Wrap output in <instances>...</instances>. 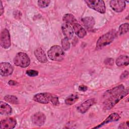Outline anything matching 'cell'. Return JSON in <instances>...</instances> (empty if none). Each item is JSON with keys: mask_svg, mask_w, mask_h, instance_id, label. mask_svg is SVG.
Here are the masks:
<instances>
[{"mask_svg": "<svg viewBox=\"0 0 129 129\" xmlns=\"http://www.w3.org/2000/svg\"><path fill=\"white\" fill-rule=\"evenodd\" d=\"M61 29L65 37L69 39H71L73 36V30L70 24L64 23L61 26Z\"/></svg>", "mask_w": 129, "mask_h": 129, "instance_id": "4fadbf2b", "label": "cell"}, {"mask_svg": "<svg viewBox=\"0 0 129 129\" xmlns=\"http://www.w3.org/2000/svg\"><path fill=\"white\" fill-rule=\"evenodd\" d=\"M129 59L127 55H120L116 60V64L118 67H125L128 64Z\"/></svg>", "mask_w": 129, "mask_h": 129, "instance_id": "ac0fdd59", "label": "cell"}, {"mask_svg": "<svg viewBox=\"0 0 129 129\" xmlns=\"http://www.w3.org/2000/svg\"><path fill=\"white\" fill-rule=\"evenodd\" d=\"M63 21L69 24L74 25L76 23H78L77 20L76 18L74 17V15L70 14H67L63 16Z\"/></svg>", "mask_w": 129, "mask_h": 129, "instance_id": "ffe728a7", "label": "cell"}, {"mask_svg": "<svg viewBox=\"0 0 129 129\" xmlns=\"http://www.w3.org/2000/svg\"><path fill=\"white\" fill-rule=\"evenodd\" d=\"M128 92V89L123 90V91L113 95L109 97L104 101L103 104V109L104 110H109L111 109L120 100L124 97Z\"/></svg>", "mask_w": 129, "mask_h": 129, "instance_id": "6da1fadb", "label": "cell"}, {"mask_svg": "<svg viewBox=\"0 0 129 129\" xmlns=\"http://www.w3.org/2000/svg\"><path fill=\"white\" fill-rule=\"evenodd\" d=\"M110 6L115 12H121L125 8V2L123 1H111Z\"/></svg>", "mask_w": 129, "mask_h": 129, "instance_id": "8fae6325", "label": "cell"}, {"mask_svg": "<svg viewBox=\"0 0 129 129\" xmlns=\"http://www.w3.org/2000/svg\"><path fill=\"white\" fill-rule=\"evenodd\" d=\"M14 63L22 68H26L30 64V60L28 55L24 52H19L14 58Z\"/></svg>", "mask_w": 129, "mask_h": 129, "instance_id": "277c9868", "label": "cell"}, {"mask_svg": "<svg viewBox=\"0 0 129 129\" xmlns=\"http://www.w3.org/2000/svg\"><path fill=\"white\" fill-rule=\"evenodd\" d=\"M48 57L52 60L60 61L64 56V53L62 48L59 45L52 46L47 52Z\"/></svg>", "mask_w": 129, "mask_h": 129, "instance_id": "3957f363", "label": "cell"}, {"mask_svg": "<svg viewBox=\"0 0 129 129\" xmlns=\"http://www.w3.org/2000/svg\"><path fill=\"white\" fill-rule=\"evenodd\" d=\"M0 44L1 46L5 49L8 48L11 45L10 36L7 29H3L1 33Z\"/></svg>", "mask_w": 129, "mask_h": 129, "instance_id": "8992f818", "label": "cell"}, {"mask_svg": "<svg viewBox=\"0 0 129 129\" xmlns=\"http://www.w3.org/2000/svg\"><path fill=\"white\" fill-rule=\"evenodd\" d=\"M14 15L16 18H17V19L20 18L21 16V13L19 11H16L14 12Z\"/></svg>", "mask_w": 129, "mask_h": 129, "instance_id": "f1b7e54d", "label": "cell"}, {"mask_svg": "<svg viewBox=\"0 0 129 129\" xmlns=\"http://www.w3.org/2000/svg\"><path fill=\"white\" fill-rule=\"evenodd\" d=\"M4 100L12 104H17L19 103V100L18 98L14 95H6L4 97Z\"/></svg>", "mask_w": 129, "mask_h": 129, "instance_id": "603a6c76", "label": "cell"}, {"mask_svg": "<svg viewBox=\"0 0 129 129\" xmlns=\"http://www.w3.org/2000/svg\"><path fill=\"white\" fill-rule=\"evenodd\" d=\"M46 120V117L42 112H38L35 113L32 117V120L33 123L37 126L43 125Z\"/></svg>", "mask_w": 129, "mask_h": 129, "instance_id": "30bf717a", "label": "cell"}, {"mask_svg": "<svg viewBox=\"0 0 129 129\" xmlns=\"http://www.w3.org/2000/svg\"><path fill=\"white\" fill-rule=\"evenodd\" d=\"M87 89V87L84 85L80 86L79 87V90L81 91H85Z\"/></svg>", "mask_w": 129, "mask_h": 129, "instance_id": "4dcf8cb0", "label": "cell"}, {"mask_svg": "<svg viewBox=\"0 0 129 129\" xmlns=\"http://www.w3.org/2000/svg\"><path fill=\"white\" fill-rule=\"evenodd\" d=\"M85 2L90 8L100 13H104L105 12V5L103 1L87 0L85 1Z\"/></svg>", "mask_w": 129, "mask_h": 129, "instance_id": "5b68a950", "label": "cell"}, {"mask_svg": "<svg viewBox=\"0 0 129 129\" xmlns=\"http://www.w3.org/2000/svg\"><path fill=\"white\" fill-rule=\"evenodd\" d=\"M0 4H1V9H0V15H2L3 12H4V8H3V5H2V1H0Z\"/></svg>", "mask_w": 129, "mask_h": 129, "instance_id": "1f68e13d", "label": "cell"}, {"mask_svg": "<svg viewBox=\"0 0 129 129\" xmlns=\"http://www.w3.org/2000/svg\"><path fill=\"white\" fill-rule=\"evenodd\" d=\"M116 35V32L114 30L110 31L101 36L96 43L97 47L101 48L112 42Z\"/></svg>", "mask_w": 129, "mask_h": 129, "instance_id": "7a4b0ae2", "label": "cell"}, {"mask_svg": "<svg viewBox=\"0 0 129 129\" xmlns=\"http://www.w3.org/2000/svg\"><path fill=\"white\" fill-rule=\"evenodd\" d=\"M96 102V100L94 98L89 99L87 100L84 102H83L81 105H80L78 108L77 109L81 113H84L88 111V110Z\"/></svg>", "mask_w": 129, "mask_h": 129, "instance_id": "7c38bea8", "label": "cell"}, {"mask_svg": "<svg viewBox=\"0 0 129 129\" xmlns=\"http://www.w3.org/2000/svg\"><path fill=\"white\" fill-rule=\"evenodd\" d=\"M13 68L9 62H2L0 64V74L2 76H8L12 74Z\"/></svg>", "mask_w": 129, "mask_h": 129, "instance_id": "9c48e42d", "label": "cell"}, {"mask_svg": "<svg viewBox=\"0 0 129 129\" xmlns=\"http://www.w3.org/2000/svg\"><path fill=\"white\" fill-rule=\"evenodd\" d=\"M74 30L76 34L80 38H83L86 35V30L78 23H76L73 25Z\"/></svg>", "mask_w": 129, "mask_h": 129, "instance_id": "2e32d148", "label": "cell"}, {"mask_svg": "<svg viewBox=\"0 0 129 129\" xmlns=\"http://www.w3.org/2000/svg\"><path fill=\"white\" fill-rule=\"evenodd\" d=\"M119 118H120V116L118 115V114H117V113H113L110 114L104 120V121H103L101 123L99 124L98 126L94 127V128H99L106 123H109L111 122H113V121H117L118 120H119Z\"/></svg>", "mask_w": 129, "mask_h": 129, "instance_id": "9a60e30c", "label": "cell"}, {"mask_svg": "<svg viewBox=\"0 0 129 129\" xmlns=\"http://www.w3.org/2000/svg\"><path fill=\"white\" fill-rule=\"evenodd\" d=\"M17 123L16 120L12 117L6 118L1 121V128L2 129H12L15 127Z\"/></svg>", "mask_w": 129, "mask_h": 129, "instance_id": "ba28073f", "label": "cell"}, {"mask_svg": "<svg viewBox=\"0 0 129 129\" xmlns=\"http://www.w3.org/2000/svg\"><path fill=\"white\" fill-rule=\"evenodd\" d=\"M82 22L87 28H91L95 24L94 19L92 17H87L82 19Z\"/></svg>", "mask_w": 129, "mask_h": 129, "instance_id": "44dd1931", "label": "cell"}, {"mask_svg": "<svg viewBox=\"0 0 129 129\" xmlns=\"http://www.w3.org/2000/svg\"><path fill=\"white\" fill-rule=\"evenodd\" d=\"M34 54L39 62L45 63L47 61L44 51L41 48H38L36 49L34 51Z\"/></svg>", "mask_w": 129, "mask_h": 129, "instance_id": "5bb4252c", "label": "cell"}, {"mask_svg": "<svg viewBox=\"0 0 129 129\" xmlns=\"http://www.w3.org/2000/svg\"><path fill=\"white\" fill-rule=\"evenodd\" d=\"M50 101L54 105H59V101L58 97L54 95H52Z\"/></svg>", "mask_w": 129, "mask_h": 129, "instance_id": "4316f807", "label": "cell"}, {"mask_svg": "<svg viewBox=\"0 0 129 129\" xmlns=\"http://www.w3.org/2000/svg\"><path fill=\"white\" fill-rule=\"evenodd\" d=\"M50 3V1L48 0H43V1H38V6L42 8H45L47 7Z\"/></svg>", "mask_w": 129, "mask_h": 129, "instance_id": "484cf974", "label": "cell"}, {"mask_svg": "<svg viewBox=\"0 0 129 129\" xmlns=\"http://www.w3.org/2000/svg\"><path fill=\"white\" fill-rule=\"evenodd\" d=\"M128 75V72L127 71H125L120 76V79H124L125 78H127V76Z\"/></svg>", "mask_w": 129, "mask_h": 129, "instance_id": "f546056e", "label": "cell"}, {"mask_svg": "<svg viewBox=\"0 0 129 129\" xmlns=\"http://www.w3.org/2000/svg\"><path fill=\"white\" fill-rule=\"evenodd\" d=\"M124 89V86L122 85H120L117 87H115L107 92H106L104 93V96L105 97H110L113 95H114L115 94H117L122 91H123Z\"/></svg>", "mask_w": 129, "mask_h": 129, "instance_id": "d6986e66", "label": "cell"}, {"mask_svg": "<svg viewBox=\"0 0 129 129\" xmlns=\"http://www.w3.org/2000/svg\"><path fill=\"white\" fill-rule=\"evenodd\" d=\"M128 23H124L121 25L118 29V33L119 35H123L127 33L128 31Z\"/></svg>", "mask_w": 129, "mask_h": 129, "instance_id": "cb8c5ba5", "label": "cell"}, {"mask_svg": "<svg viewBox=\"0 0 129 129\" xmlns=\"http://www.w3.org/2000/svg\"><path fill=\"white\" fill-rule=\"evenodd\" d=\"M78 99V96L76 95L72 94L68 96L65 100V103L68 105H72L74 104Z\"/></svg>", "mask_w": 129, "mask_h": 129, "instance_id": "7402d4cb", "label": "cell"}, {"mask_svg": "<svg viewBox=\"0 0 129 129\" xmlns=\"http://www.w3.org/2000/svg\"><path fill=\"white\" fill-rule=\"evenodd\" d=\"M52 94L49 93H42L35 95L33 97V100L37 102L47 104L51 100Z\"/></svg>", "mask_w": 129, "mask_h": 129, "instance_id": "52a82bcc", "label": "cell"}, {"mask_svg": "<svg viewBox=\"0 0 129 129\" xmlns=\"http://www.w3.org/2000/svg\"><path fill=\"white\" fill-rule=\"evenodd\" d=\"M61 45L62 49L64 50H67L70 48V43L68 39L66 38H64L61 40Z\"/></svg>", "mask_w": 129, "mask_h": 129, "instance_id": "d4e9b609", "label": "cell"}, {"mask_svg": "<svg viewBox=\"0 0 129 129\" xmlns=\"http://www.w3.org/2000/svg\"><path fill=\"white\" fill-rule=\"evenodd\" d=\"M9 85H15L16 84V82H15L13 80H10L9 82Z\"/></svg>", "mask_w": 129, "mask_h": 129, "instance_id": "d6a6232c", "label": "cell"}, {"mask_svg": "<svg viewBox=\"0 0 129 129\" xmlns=\"http://www.w3.org/2000/svg\"><path fill=\"white\" fill-rule=\"evenodd\" d=\"M12 111V108L9 105L3 101L0 102V113L1 114L6 115L10 114Z\"/></svg>", "mask_w": 129, "mask_h": 129, "instance_id": "e0dca14e", "label": "cell"}, {"mask_svg": "<svg viewBox=\"0 0 129 129\" xmlns=\"http://www.w3.org/2000/svg\"><path fill=\"white\" fill-rule=\"evenodd\" d=\"M26 74L30 77H35V76H36L38 75V72L35 70H30L27 71Z\"/></svg>", "mask_w": 129, "mask_h": 129, "instance_id": "83f0119b", "label": "cell"}]
</instances>
